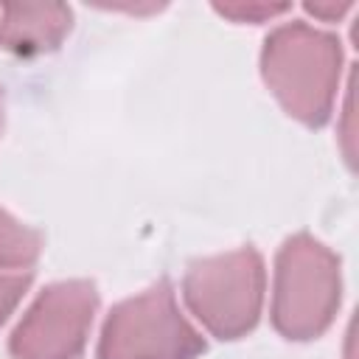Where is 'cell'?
<instances>
[{
    "instance_id": "6da1fadb",
    "label": "cell",
    "mask_w": 359,
    "mask_h": 359,
    "mask_svg": "<svg viewBox=\"0 0 359 359\" xmlns=\"http://www.w3.org/2000/svg\"><path fill=\"white\" fill-rule=\"evenodd\" d=\"M342 70V42L303 20L283 22L264 39L261 79L283 112L306 126H323L331 118Z\"/></svg>"
},
{
    "instance_id": "7a4b0ae2",
    "label": "cell",
    "mask_w": 359,
    "mask_h": 359,
    "mask_svg": "<svg viewBox=\"0 0 359 359\" xmlns=\"http://www.w3.org/2000/svg\"><path fill=\"white\" fill-rule=\"evenodd\" d=\"M342 300V264L334 250L309 233L289 236L272 272V325L286 339H317L325 334Z\"/></svg>"
},
{
    "instance_id": "3957f363",
    "label": "cell",
    "mask_w": 359,
    "mask_h": 359,
    "mask_svg": "<svg viewBox=\"0 0 359 359\" xmlns=\"http://www.w3.org/2000/svg\"><path fill=\"white\" fill-rule=\"evenodd\" d=\"M266 269L255 247L194 261L182 278V300L202 328L219 339L250 334L264 309Z\"/></svg>"
},
{
    "instance_id": "277c9868",
    "label": "cell",
    "mask_w": 359,
    "mask_h": 359,
    "mask_svg": "<svg viewBox=\"0 0 359 359\" xmlns=\"http://www.w3.org/2000/svg\"><path fill=\"white\" fill-rule=\"evenodd\" d=\"M202 351L205 339L180 311L168 280L112 306L98 337V359H194Z\"/></svg>"
},
{
    "instance_id": "5b68a950",
    "label": "cell",
    "mask_w": 359,
    "mask_h": 359,
    "mask_svg": "<svg viewBox=\"0 0 359 359\" xmlns=\"http://www.w3.org/2000/svg\"><path fill=\"white\" fill-rule=\"evenodd\" d=\"M98 292L90 280L45 286L17 323L8 351L14 359H76L90 337Z\"/></svg>"
},
{
    "instance_id": "8992f818",
    "label": "cell",
    "mask_w": 359,
    "mask_h": 359,
    "mask_svg": "<svg viewBox=\"0 0 359 359\" xmlns=\"http://www.w3.org/2000/svg\"><path fill=\"white\" fill-rule=\"evenodd\" d=\"M70 28L73 11L65 3L0 6V48L17 56H42L56 50Z\"/></svg>"
},
{
    "instance_id": "52a82bcc",
    "label": "cell",
    "mask_w": 359,
    "mask_h": 359,
    "mask_svg": "<svg viewBox=\"0 0 359 359\" xmlns=\"http://www.w3.org/2000/svg\"><path fill=\"white\" fill-rule=\"evenodd\" d=\"M42 252V236L0 208V269H28Z\"/></svg>"
},
{
    "instance_id": "ba28073f",
    "label": "cell",
    "mask_w": 359,
    "mask_h": 359,
    "mask_svg": "<svg viewBox=\"0 0 359 359\" xmlns=\"http://www.w3.org/2000/svg\"><path fill=\"white\" fill-rule=\"evenodd\" d=\"M213 11L222 14L224 20L233 22H250V25H261V22H272L278 17H283L286 11H292L289 3H255V0H236V3H213Z\"/></svg>"
},
{
    "instance_id": "9c48e42d",
    "label": "cell",
    "mask_w": 359,
    "mask_h": 359,
    "mask_svg": "<svg viewBox=\"0 0 359 359\" xmlns=\"http://www.w3.org/2000/svg\"><path fill=\"white\" fill-rule=\"evenodd\" d=\"M337 140L345 163L353 168L356 165V104H353V76L348 79L345 98H342V112L337 121Z\"/></svg>"
},
{
    "instance_id": "30bf717a",
    "label": "cell",
    "mask_w": 359,
    "mask_h": 359,
    "mask_svg": "<svg viewBox=\"0 0 359 359\" xmlns=\"http://www.w3.org/2000/svg\"><path fill=\"white\" fill-rule=\"evenodd\" d=\"M31 286L28 272H0V325L11 317V311L20 306Z\"/></svg>"
},
{
    "instance_id": "8fae6325",
    "label": "cell",
    "mask_w": 359,
    "mask_h": 359,
    "mask_svg": "<svg viewBox=\"0 0 359 359\" xmlns=\"http://www.w3.org/2000/svg\"><path fill=\"white\" fill-rule=\"evenodd\" d=\"M353 11V3L348 0H314L306 3V14H311L320 22H342Z\"/></svg>"
},
{
    "instance_id": "7c38bea8",
    "label": "cell",
    "mask_w": 359,
    "mask_h": 359,
    "mask_svg": "<svg viewBox=\"0 0 359 359\" xmlns=\"http://www.w3.org/2000/svg\"><path fill=\"white\" fill-rule=\"evenodd\" d=\"M104 8H112V11H126V14H151V11H160V8H163V3H123V6L109 3V6H104Z\"/></svg>"
},
{
    "instance_id": "4fadbf2b",
    "label": "cell",
    "mask_w": 359,
    "mask_h": 359,
    "mask_svg": "<svg viewBox=\"0 0 359 359\" xmlns=\"http://www.w3.org/2000/svg\"><path fill=\"white\" fill-rule=\"evenodd\" d=\"M3 118H6V95H3V87H0V132H3Z\"/></svg>"
}]
</instances>
